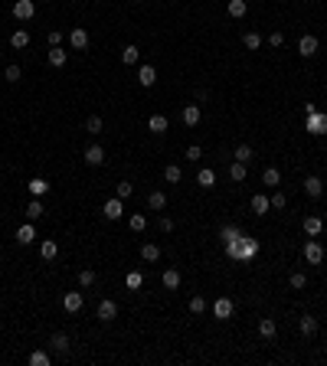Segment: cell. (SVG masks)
I'll use <instances>...</instances> for the list:
<instances>
[{
    "mask_svg": "<svg viewBox=\"0 0 327 366\" xmlns=\"http://www.w3.org/2000/svg\"><path fill=\"white\" fill-rule=\"evenodd\" d=\"M226 255L236 262H252L259 255V239L252 236H236L232 242H226Z\"/></svg>",
    "mask_w": 327,
    "mask_h": 366,
    "instance_id": "6da1fadb",
    "label": "cell"
},
{
    "mask_svg": "<svg viewBox=\"0 0 327 366\" xmlns=\"http://www.w3.org/2000/svg\"><path fill=\"white\" fill-rule=\"evenodd\" d=\"M304 131H308V134H327V112H314V115H308V121H304Z\"/></svg>",
    "mask_w": 327,
    "mask_h": 366,
    "instance_id": "7a4b0ae2",
    "label": "cell"
},
{
    "mask_svg": "<svg viewBox=\"0 0 327 366\" xmlns=\"http://www.w3.org/2000/svg\"><path fill=\"white\" fill-rule=\"evenodd\" d=\"M304 262H308V265H321L324 262V245L317 242V239H311V242L304 245Z\"/></svg>",
    "mask_w": 327,
    "mask_h": 366,
    "instance_id": "3957f363",
    "label": "cell"
},
{
    "mask_svg": "<svg viewBox=\"0 0 327 366\" xmlns=\"http://www.w3.org/2000/svg\"><path fill=\"white\" fill-rule=\"evenodd\" d=\"M13 17L17 20H33L36 17V4H33V0H17V4H13Z\"/></svg>",
    "mask_w": 327,
    "mask_h": 366,
    "instance_id": "277c9868",
    "label": "cell"
},
{
    "mask_svg": "<svg viewBox=\"0 0 327 366\" xmlns=\"http://www.w3.org/2000/svg\"><path fill=\"white\" fill-rule=\"evenodd\" d=\"M85 164L88 167H102V164H105V147H102V144L85 147Z\"/></svg>",
    "mask_w": 327,
    "mask_h": 366,
    "instance_id": "5b68a950",
    "label": "cell"
},
{
    "mask_svg": "<svg viewBox=\"0 0 327 366\" xmlns=\"http://www.w3.org/2000/svg\"><path fill=\"white\" fill-rule=\"evenodd\" d=\"M232 310H236L232 298H216V304H213V314H216L219 321H229V317H232Z\"/></svg>",
    "mask_w": 327,
    "mask_h": 366,
    "instance_id": "8992f818",
    "label": "cell"
},
{
    "mask_svg": "<svg viewBox=\"0 0 327 366\" xmlns=\"http://www.w3.org/2000/svg\"><path fill=\"white\" fill-rule=\"evenodd\" d=\"M102 213H105V219H121L124 216V199H108L105 206H102Z\"/></svg>",
    "mask_w": 327,
    "mask_h": 366,
    "instance_id": "52a82bcc",
    "label": "cell"
},
{
    "mask_svg": "<svg viewBox=\"0 0 327 366\" xmlns=\"http://www.w3.org/2000/svg\"><path fill=\"white\" fill-rule=\"evenodd\" d=\"M69 43H72V49H88V30L85 26H75L69 33Z\"/></svg>",
    "mask_w": 327,
    "mask_h": 366,
    "instance_id": "ba28073f",
    "label": "cell"
},
{
    "mask_svg": "<svg viewBox=\"0 0 327 366\" xmlns=\"http://www.w3.org/2000/svg\"><path fill=\"white\" fill-rule=\"evenodd\" d=\"M180 118H183L186 128H197L200 118H203V112H200V105H183V115H180Z\"/></svg>",
    "mask_w": 327,
    "mask_h": 366,
    "instance_id": "9c48e42d",
    "label": "cell"
},
{
    "mask_svg": "<svg viewBox=\"0 0 327 366\" xmlns=\"http://www.w3.org/2000/svg\"><path fill=\"white\" fill-rule=\"evenodd\" d=\"M298 330H301V337H314L317 334V317L314 314H304L301 321H298Z\"/></svg>",
    "mask_w": 327,
    "mask_h": 366,
    "instance_id": "30bf717a",
    "label": "cell"
},
{
    "mask_svg": "<svg viewBox=\"0 0 327 366\" xmlns=\"http://www.w3.org/2000/svg\"><path fill=\"white\" fill-rule=\"evenodd\" d=\"M115 317H118V304H115V301H111V298H105V301H102V304H99V321H115Z\"/></svg>",
    "mask_w": 327,
    "mask_h": 366,
    "instance_id": "8fae6325",
    "label": "cell"
},
{
    "mask_svg": "<svg viewBox=\"0 0 327 366\" xmlns=\"http://www.w3.org/2000/svg\"><path fill=\"white\" fill-rule=\"evenodd\" d=\"M268 210H272V199H268L265 193H255V196H252V213H255V216H265Z\"/></svg>",
    "mask_w": 327,
    "mask_h": 366,
    "instance_id": "7c38bea8",
    "label": "cell"
},
{
    "mask_svg": "<svg viewBox=\"0 0 327 366\" xmlns=\"http://www.w3.org/2000/svg\"><path fill=\"white\" fill-rule=\"evenodd\" d=\"M137 82H141L144 88H151L157 82V69L154 66H141V69H137Z\"/></svg>",
    "mask_w": 327,
    "mask_h": 366,
    "instance_id": "4fadbf2b",
    "label": "cell"
},
{
    "mask_svg": "<svg viewBox=\"0 0 327 366\" xmlns=\"http://www.w3.org/2000/svg\"><path fill=\"white\" fill-rule=\"evenodd\" d=\"M304 232H308L311 239H317L324 232V219L321 216H308V219H304Z\"/></svg>",
    "mask_w": 327,
    "mask_h": 366,
    "instance_id": "5bb4252c",
    "label": "cell"
},
{
    "mask_svg": "<svg viewBox=\"0 0 327 366\" xmlns=\"http://www.w3.org/2000/svg\"><path fill=\"white\" fill-rule=\"evenodd\" d=\"M298 53H301L304 59H311L317 53V36H301V43H298Z\"/></svg>",
    "mask_w": 327,
    "mask_h": 366,
    "instance_id": "9a60e30c",
    "label": "cell"
},
{
    "mask_svg": "<svg viewBox=\"0 0 327 366\" xmlns=\"http://www.w3.org/2000/svg\"><path fill=\"white\" fill-rule=\"evenodd\" d=\"M33 239H36V229H33V223H23L17 229V242L20 245H33Z\"/></svg>",
    "mask_w": 327,
    "mask_h": 366,
    "instance_id": "2e32d148",
    "label": "cell"
},
{
    "mask_svg": "<svg viewBox=\"0 0 327 366\" xmlns=\"http://www.w3.org/2000/svg\"><path fill=\"white\" fill-rule=\"evenodd\" d=\"M62 307H66L69 314H79V310H82V294L79 291H69L66 298H62Z\"/></svg>",
    "mask_w": 327,
    "mask_h": 366,
    "instance_id": "e0dca14e",
    "label": "cell"
},
{
    "mask_svg": "<svg viewBox=\"0 0 327 366\" xmlns=\"http://www.w3.org/2000/svg\"><path fill=\"white\" fill-rule=\"evenodd\" d=\"M23 213H26V223H36V219H39V216H43V213H46V206L39 203L36 196H33V199H30V206H26Z\"/></svg>",
    "mask_w": 327,
    "mask_h": 366,
    "instance_id": "ac0fdd59",
    "label": "cell"
},
{
    "mask_svg": "<svg viewBox=\"0 0 327 366\" xmlns=\"http://www.w3.org/2000/svg\"><path fill=\"white\" fill-rule=\"evenodd\" d=\"M304 193H308V196H321L324 193V183H321V177H304Z\"/></svg>",
    "mask_w": 327,
    "mask_h": 366,
    "instance_id": "d6986e66",
    "label": "cell"
},
{
    "mask_svg": "<svg viewBox=\"0 0 327 366\" xmlns=\"http://www.w3.org/2000/svg\"><path fill=\"white\" fill-rule=\"evenodd\" d=\"M197 183L203 186V190H213V186H216V170H210V167H203L197 174Z\"/></svg>",
    "mask_w": 327,
    "mask_h": 366,
    "instance_id": "ffe728a7",
    "label": "cell"
},
{
    "mask_svg": "<svg viewBox=\"0 0 327 366\" xmlns=\"http://www.w3.org/2000/svg\"><path fill=\"white\" fill-rule=\"evenodd\" d=\"M46 59H50V66H56V69H62L66 66V53H62V46H50V53H46Z\"/></svg>",
    "mask_w": 327,
    "mask_h": 366,
    "instance_id": "44dd1931",
    "label": "cell"
},
{
    "mask_svg": "<svg viewBox=\"0 0 327 366\" xmlns=\"http://www.w3.org/2000/svg\"><path fill=\"white\" fill-rule=\"evenodd\" d=\"M259 334L265 337V340H275L278 327H275V321H272V317H262V321H259Z\"/></svg>",
    "mask_w": 327,
    "mask_h": 366,
    "instance_id": "7402d4cb",
    "label": "cell"
},
{
    "mask_svg": "<svg viewBox=\"0 0 327 366\" xmlns=\"http://www.w3.org/2000/svg\"><path fill=\"white\" fill-rule=\"evenodd\" d=\"M148 128L154 131V134H167V128H170V121L164 118V115H151V121H148Z\"/></svg>",
    "mask_w": 327,
    "mask_h": 366,
    "instance_id": "603a6c76",
    "label": "cell"
},
{
    "mask_svg": "<svg viewBox=\"0 0 327 366\" xmlns=\"http://www.w3.org/2000/svg\"><path fill=\"white\" fill-rule=\"evenodd\" d=\"M141 262H161V248L154 242H144L141 245Z\"/></svg>",
    "mask_w": 327,
    "mask_h": 366,
    "instance_id": "cb8c5ba5",
    "label": "cell"
},
{
    "mask_svg": "<svg viewBox=\"0 0 327 366\" xmlns=\"http://www.w3.org/2000/svg\"><path fill=\"white\" fill-rule=\"evenodd\" d=\"M148 206H151V210H157V213H164V210H167L164 190H154V193H151V196H148Z\"/></svg>",
    "mask_w": 327,
    "mask_h": 366,
    "instance_id": "d4e9b609",
    "label": "cell"
},
{
    "mask_svg": "<svg viewBox=\"0 0 327 366\" xmlns=\"http://www.w3.org/2000/svg\"><path fill=\"white\" fill-rule=\"evenodd\" d=\"M164 288H167V291H177V288H180V272H177V268H167V272H164Z\"/></svg>",
    "mask_w": 327,
    "mask_h": 366,
    "instance_id": "484cf974",
    "label": "cell"
},
{
    "mask_svg": "<svg viewBox=\"0 0 327 366\" xmlns=\"http://www.w3.org/2000/svg\"><path fill=\"white\" fill-rule=\"evenodd\" d=\"M229 177H232L236 183H246V177H249L246 164H242V161H232V167H229Z\"/></svg>",
    "mask_w": 327,
    "mask_h": 366,
    "instance_id": "4316f807",
    "label": "cell"
},
{
    "mask_svg": "<svg viewBox=\"0 0 327 366\" xmlns=\"http://www.w3.org/2000/svg\"><path fill=\"white\" fill-rule=\"evenodd\" d=\"M50 347L56 350V353H69V337L66 334H53L50 337Z\"/></svg>",
    "mask_w": 327,
    "mask_h": 366,
    "instance_id": "83f0119b",
    "label": "cell"
},
{
    "mask_svg": "<svg viewBox=\"0 0 327 366\" xmlns=\"http://www.w3.org/2000/svg\"><path fill=\"white\" fill-rule=\"evenodd\" d=\"M39 255H43L46 262H53L56 255H59V242H53V239H46V242L39 245Z\"/></svg>",
    "mask_w": 327,
    "mask_h": 366,
    "instance_id": "f1b7e54d",
    "label": "cell"
},
{
    "mask_svg": "<svg viewBox=\"0 0 327 366\" xmlns=\"http://www.w3.org/2000/svg\"><path fill=\"white\" fill-rule=\"evenodd\" d=\"M10 46H13V49H26V46H30V33H26V30H17L10 36Z\"/></svg>",
    "mask_w": 327,
    "mask_h": 366,
    "instance_id": "f546056e",
    "label": "cell"
},
{
    "mask_svg": "<svg viewBox=\"0 0 327 366\" xmlns=\"http://www.w3.org/2000/svg\"><path fill=\"white\" fill-rule=\"evenodd\" d=\"M26 186H30V193H33V196H43V193H50V183H46L43 177H33V180L26 183Z\"/></svg>",
    "mask_w": 327,
    "mask_h": 366,
    "instance_id": "4dcf8cb0",
    "label": "cell"
},
{
    "mask_svg": "<svg viewBox=\"0 0 327 366\" xmlns=\"http://www.w3.org/2000/svg\"><path fill=\"white\" fill-rule=\"evenodd\" d=\"M242 46H246V49H259V46H262V36H259L255 30L242 33Z\"/></svg>",
    "mask_w": 327,
    "mask_h": 366,
    "instance_id": "1f68e13d",
    "label": "cell"
},
{
    "mask_svg": "<svg viewBox=\"0 0 327 366\" xmlns=\"http://www.w3.org/2000/svg\"><path fill=\"white\" fill-rule=\"evenodd\" d=\"M262 183H268V186H278V183H282L278 167H265V170H262Z\"/></svg>",
    "mask_w": 327,
    "mask_h": 366,
    "instance_id": "d6a6232c",
    "label": "cell"
},
{
    "mask_svg": "<svg viewBox=\"0 0 327 366\" xmlns=\"http://www.w3.org/2000/svg\"><path fill=\"white\" fill-rule=\"evenodd\" d=\"M180 177H183V170H180L177 164H167L164 167V180L167 183H180Z\"/></svg>",
    "mask_w": 327,
    "mask_h": 366,
    "instance_id": "836d02e7",
    "label": "cell"
},
{
    "mask_svg": "<svg viewBox=\"0 0 327 366\" xmlns=\"http://www.w3.org/2000/svg\"><path fill=\"white\" fill-rule=\"evenodd\" d=\"M246 10H249V4H246V0H229V17H236V20H239V17H246Z\"/></svg>",
    "mask_w": 327,
    "mask_h": 366,
    "instance_id": "e575fe53",
    "label": "cell"
},
{
    "mask_svg": "<svg viewBox=\"0 0 327 366\" xmlns=\"http://www.w3.org/2000/svg\"><path fill=\"white\" fill-rule=\"evenodd\" d=\"M236 236H242V232H239V226H232V223H226V226L219 229V239H222V242H232Z\"/></svg>",
    "mask_w": 327,
    "mask_h": 366,
    "instance_id": "d590c367",
    "label": "cell"
},
{
    "mask_svg": "<svg viewBox=\"0 0 327 366\" xmlns=\"http://www.w3.org/2000/svg\"><path fill=\"white\" fill-rule=\"evenodd\" d=\"M232 157H236V161H242V164H249L255 154H252V147H249V144H239V147L232 150Z\"/></svg>",
    "mask_w": 327,
    "mask_h": 366,
    "instance_id": "8d00e7d4",
    "label": "cell"
},
{
    "mask_svg": "<svg viewBox=\"0 0 327 366\" xmlns=\"http://www.w3.org/2000/svg\"><path fill=\"white\" fill-rule=\"evenodd\" d=\"M128 226H131L134 232H144V229H148V216H144V213H134V216L128 219Z\"/></svg>",
    "mask_w": 327,
    "mask_h": 366,
    "instance_id": "74e56055",
    "label": "cell"
},
{
    "mask_svg": "<svg viewBox=\"0 0 327 366\" xmlns=\"http://www.w3.org/2000/svg\"><path fill=\"white\" fill-rule=\"evenodd\" d=\"M137 56H141V53H137V46H124V49H121V62H124V66H134Z\"/></svg>",
    "mask_w": 327,
    "mask_h": 366,
    "instance_id": "f35d334b",
    "label": "cell"
},
{
    "mask_svg": "<svg viewBox=\"0 0 327 366\" xmlns=\"http://www.w3.org/2000/svg\"><path fill=\"white\" fill-rule=\"evenodd\" d=\"M85 134H102V118L99 115H88L85 118Z\"/></svg>",
    "mask_w": 327,
    "mask_h": 366,
    "instance_id": "ab89813d",
    "label": "cell"
},
{
    "mask_svg": "<svg viewBox=\"0 0 327 366\" xmlns=\"http://www.w3.org/2000/svg\"><path fill=\"white\" fill-rule=\"evenodd\" d=\"M288 285H291V288H295V291H301V288H304V285H308V275H304V272H291V278H288Z\"/></svg>",
    "mask_w": 327,
    "mask_h": 366,
    "instance_id": "60d3db41",
    "label": "cell"
},
{
    "mask_svg": "<svg viewBox=\"0 0 327 366\" xmlns=\"http://www.w3.org/2000/svg\"><path fill=\"white\" fill-rule=\"evenodd\" d=\"M20 75H23V69H20L17 62H10V66L4 69V79H7V82H20Z\"/></svg>",
    "mask_w": 327,
    "mask_h": 366,
    "instance_id": "b9f144b4",
    "label": "cell"
},
{
    "mask_svg": "<svg viewBox=\"0 0 327 366\" xmlns=\"http://www.w3.org/2000/svg\"><path fill=\"white\" fill-rule=\"evenodd\" d=\"M186 307H190V314H203V310H206V298L193 294V298H190V304H186Z\"/></svg>",
    "mask_w": 327,
    "mask_h": 366,
    "instance_id": "7bdbcfd3",
    "label": "cell"
},
{
    "mask_svg": "<svg viewBox=\"0 0 327 366\" xmlns=\"http://www.w3.org/2000/svg\"><path fill=\"white\" fill-rule=\"evenodd\" d=\"M30 366H50V353H43V350H33V353H30Z\"/></svg>",
    "mask_w": 327,
    "mask_h": 366,
    "instance_id": "ee69618b",
    "label": "cell"
},
{
    "mask_svg": "<svg viewBox=\"0 0 327 366\" xmlns=\"http://www.w3.org/2000/svg\"><path fill=\"white\" fill-rule=\"evenodd\" d=\"M124 285H128V288H131V291H137V288H141V285H144V275H141V272H131V275H128V278H124Z\"/></svg>",
    "mask_w": 327,
    "mask_h": 366,
    "instance_id": "f6af8a7d",
    "label": "cell"
},
{
    "mask_svg": "<svg viewBox=\"0 0 327 366\" xmlns=\"http://www.w3.org/2000/svg\"><path fill=\"white\" fill-rule=\"evenodd\" d=\"M79 285L82 288H92L95 285V272H92V268H82V272H79Z\"/></svg>",
    "mask_w": 327,
    "mask_h": 366,
    "instance_id": "bcb514c9",
    "label": "cell"
},
{
    "mask_svg": "<svg viewBox=\"0 0 327 366\" xmlns=\"http://www.w3.org/2000/svg\"><path fill=\"white\" fill-rule=\"evenodd\" d=\"M115 193H118V199H128V196H131V193H134V183H128V180H121V183H118V186H115Z\"/></svg>",
    "mask_w": 327,
    "mask_h": 366,
    "instance_id": "7dc6e473",
    "label": "cell"
},
{
    "mask_svg": "<svg viewBox=\"0 0 327 366\" xmlns=\"http://www.w3.org/2000/svg\"><path fill=\"white\" fill-rule=\"evenodd\" d=\"M288 206V196L285 193H272V210H285Z\"/></svg>",
    "mask_w": 327,
    "mask_h": 366,
    "instance_id": "c3c4849f",
    "label": "cell"
},
{
    "mask_svg": "<svg viewBox=\"0 0 327 366\" xmlns=\"http://www.w3.org/2000/svg\"><path fill=\"white\" fill-rule=\"evenodd\" d=\"M268 46H275V49H278V46H285V33H268Z\"/></svg>",
    "mask_w": 327,
    "mask_h": 366,
    "instance_id": "681fc988",
    "label": "cell"
},
{
    "mask_svg": "<svg viewBox=\"0 0 327 366\" xmlns=\"http://www.w3.org/2000/svg\"><path fill=\"white\" fill-rule=\"evenodd\" d=\"M186 157H190V161H200V157H203V147H200V144H190V147H186Z\"/></svg>",
    "mask_w": 327,
    "mask_h": 366,
    "instance_id": "f907efd6",
    "label": "cell"
},
{
    "mask_svg": "<svg viewBox=\"0 0 327 366\" xmlns=\"http://www.w3.org/2000/svg\"><path fill=\"white\" fill-rule=\"evenodd\" d=\"M157 226H161V232H173V226H177V223H173L170 216H161V223H157Z\"/></svg>",
    "mask_w": 327,
    "mask_h": 366,
    "instance_id": "816d5d0a",
    "label": "cell"
},
{
    "mask_svg": "<svg viewBox=\"0 0 327 366\" xmlns=\"http://www.w3.org/2000/svg\"><path fill=\"white\" fill-rule=\"evenodd\" d=\"M46 43H50V46H59V43H62V33H59V30H50V36H46Z\"/></svg>",
    "mask_w": 327,
    "mask_h": 366,
    "instance_id": "f5cc1de1",
    "label": "cell"
}]
</instances>
